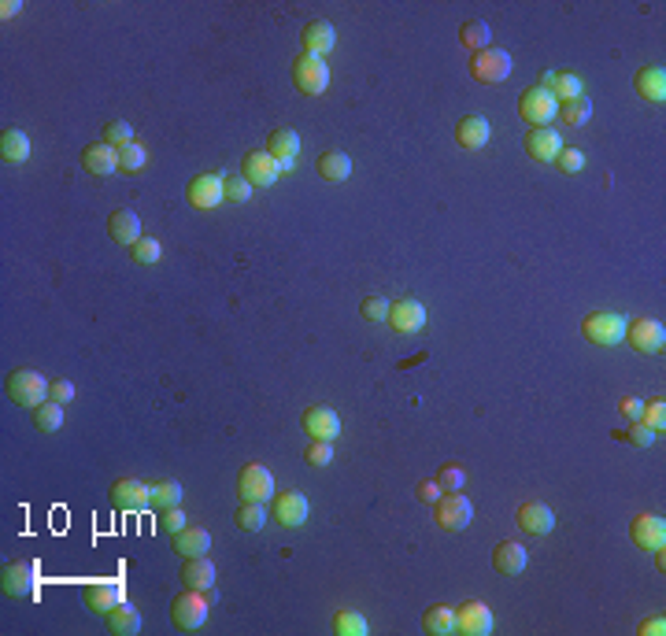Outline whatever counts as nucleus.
<instances>
[{
	"instance_id": "1",
	"label": "nucleus",
	"mask_w": 666,
	"mask_h": 636,
	"mask_svg": "<svg viewBox=\"0 0 666 636\" xmlns=\"http://www.w3.org/2000/svg\"><path fill=\"white\" fill-rule=\"evenodd\" d=\"M48 385L53 381H45V374L30 371V366H19V371H12L4 378V388H8V400L19 404V407H41L48 400Z\"/></svg>"
},
{
	"instance_id": "2",
	"label": "nucleus",
	"mask_w": 666,
	"mask_h": 636,
	"mask_svg": "<svg viewBox=\"0 0 666 636\" xmlns=\"http://www.w3.org/2000/svg\"><path fill=\"white\" fill-rule=\"evenodd\" d=\"M170 622H175V629H182V632L201 629L208 622V596L196 592V589L178 592L175 603H170Z\"/></svg>"
},
{
	"instance_id": "3",
	"label": "nucleus",
	"mask_w": 666,
	"mask_h": 636,
	"mask_svg": "<svg viewBox=\"0 0 666 636\" xmlns=\"http://www.w3.org/2000/svg\"><path fill=\"white\" fill-rule=\"evenodd\" d=\"M581 330H585V337L592 340V345L614 348V345H622V340H626V318L614 314V311H592Z\"/></svg>"
},
{
	"instance_id": "4",
	"label": "nucleus",
	"mask_w": 666,
	"mask_h": 636,
	"mask_svg": "<svg viewBox=\"0 0 666 636\" xmlns=\"http://www.w3.org/2000/svg\"><path fill=\"white\" fill-rule=\"evenodd\" d=\"M518 115H522L530 126H552V118L559 115V101L552 96V89L545 86H530L518 101Z\"/></svg>"
},
{
	"instance_id": "5",
	"label": "nucleus",
	"mask_w": 666,
	"mask_h": 636,
	"mask_svg": "<svg viewBox=\"0 0 666 636\" xmlns=\"http://www.w3.org/2000/svg\"><path fill=\"white\" fill-rule=\"evenodd\" d=\"M292 82H296V89L308 93V96L326 93V86H330V67H326V60H318V56H311V53H300V56L292 60Z\"/></svg>"
},
{
	"instance_id": "6",
	"label": "nucleus",
	"mask_w": 666,
	"mask_h": 636,
	"mask_svg": "<svg viewBox=\"0 0 666 636\" xmlns=\"http://www.w3.org/2000/svg\"><path fill=\"white\" fill-rule=\"evenodd\" d=\"M433 518H437V526H440V529L459 533V529L471 526V518H474V507H471V500L459 496V493H444V496L433 503Z\"/></svg>"
},
{
	"instance_id": "7",
	"label": "nucleus",
	"mask_w": 666,
	"mask_h": 636,
	"mask_svg": "<svg viewBox=\"0 0 666 636\" xmlns=\"http://www.w3.org/2000/svg\"><path fill=\"white\" fill-rule=\"evenodd\" d=\"M237 496L241 500H252V503L275 500V477H270V470L259 467V462L241 467V474H237Z\"/></svg>"
},
{
	"instance_id": "8",
	"label": "nucleus",
	"mask_w": 666,
	"mask_h": 636,
	"mask_svg": "<svg viewBox=\"0 0 666 636\" xmlns=\"http://www.w3.org/2000/svg\"><path fill=\"white\" fill-rule=\"evenodd\" d=\"M111 503H115V510H130V515H137V510L152 507V485H144L137 477H119L111 485Z\"/></svg>"
},
{
	"instance_id": "9",
	"label": "nucleus",
	"mask_w": 666,
	"mask_h": 636,
	"mask_svg": "<svg viewBox=\"0 0 666 636\" xmlns=\"http://www.w3.org/2000/svg\"><path fill=\"white\" fill-rule=\"evenodd\" d=\"M34 584H37V567L27 562V559L8 562L4 574H0V589H4V596H12V599L34 596Z\"/></svg>"
},
{
	"instance_id": "10",
	"label": "nucleus",
	"mask_w": 666,
	"mask_h": 636,
	"mask_svg": "<svg viewBox=\"0 0 666 636\" xmlns=\"http://www.w3.org/2000/svg\"><path fill=\"white\" fill-rule=\"evenodd\" d=\"M471 75L485 86H497L511 75V56L500 53V48H481V53L471 56Z\"/></svg>"
},
{
	"instance_id": "11",
	"label": "nucleus",
	"mask_w": 666,
	"mask_h": 636,
	"mask_svg": "<svg viewBox=\"0 0 666 636\" xmlns=\"http://www.w3.org/2000/svg\"><path fill=\"white\" fill-rule=\"evenodd\" d=\"M626 337H629V348L640 355H659L666 348V330L655 318H637L633 326H626Z\"/></svg>"
},
{
	"instance_id": "12",
	"label": "nucleus",
	"mask_w": 666,
	"mask_h": 636,
	"mask_svg": "<svg viewBox=\"0 0 666 636\" xmlns=\"http://www.w3.org/2000/svg\"><path fill=\"white\" fill-rule=\"evenodd\" d=\"M185 200L196 208V211H211L226 200V189H222V178L215 175H196L189 185H185Z\"/></svg>"
},
{
	"instance_id": "13",
	"label": "nucleus",
	"mask_w": 666,
	"mask_h": 636,
	"mask_svg": "<svg viewBox=\"0 0 666 636\" xmlns=\"http://www.w3.org/2000/svg\"><path fill=\"white\" fill-rule=\"evenodd\" d=\"M244 178H249V185L252 189H270L278 182V175H282V167H278V159L270 156L267 149H259V152H249L244 156Z\"/></svg>"
},
{
	"instance_id": "14",
	"label": "nucleus",
	"mask_w": 666,
	"mask_h": 636,
	"mask_svg": "<svg viewBox=\"0 0 666 636\" xmlns=\"http://www.w3.org/2000/svg\"><path fill=\"white\" fill-rule=\"evenodd\" d=\"M385 322L397 330V333H404V337H411V333H418L426 326V307L418 304V300H392L389 304V318Z\"/></svg>"
},
{
	"instance_id": "15",
	"label": "nucleus",
	"mask_w": 666,
	"mask_h": 636,
	"mask_svg": "<svg viewBox=\"0 0 666 636\" xmlns=\"http://www.w3.org/2000/svg\"><path fill=\"white\" fill-rule=\"evenodd\" d=\"M308 515H311V503H308L304 493H282V496H275V522L282 529H300L308 522Z\"/></svg>"
},
{
	"instance_id": "16",
	"label": "nucleus",
	"mask_w": 666,
	"mask_h": 636,
	"mask_svg": "<svg viewBox=\"0 0 666 636\" xmlns=\"http://www.w3.org/2000/svg\"><path fill=\"white\" fill-rule=\"evenodd\" d=\"M629 536L637 548L645 551H662L666 548V522L655 518V515H637L633 526H629Z\"/></svg>"
},
{
	"instance_id": "17",
	"label": "nucleus",
	"mask_w": 666,
	"mask_h": 636,
	"mask_svg": "<svg viewBox=\"0 0 666 636\" xmlns=\"http://www.w3.org/2000/svg\"><path fill=\"white\" fill-rule=\"evenodd\" d=\"M526 152H530V159H537V163H555V156L563 152L559 130H552V126H533V130L526 134Z\"/></svg>"
},
{
	"instance_id": "18",
	"label": "nucleus",
	"mask_w": 666,
	"mask_h": 636,
	"mask_svg": "<svg viewBox=\"0 0 666 636\" xmlns=\"http://www.w3.org/2000/svg\"><path fill=\"white\" fill-rule=\"evenodd\" d=\"M456 632L463 636H489L492 632V610L485 603H466L456 610Z\"/></svg>"
},
{
	"instance_id": "19",
	"label": "nucleus",
	"mask_w": 666,
	"mask_h": 636,
	"mask_svg": "<svg viewBox=\"0 0 666 636\" xmlns=\"http://www.w3.org/2000/svg\"><path fill=\"white\" fill-rule=\"evenodd\" d=\"M267 152L278 159L282 175H285V170H292V159L300 156V134H296V130H289V126L275 130V134L267 137Z\"/></svg>"
},
{
	"instance_id": "20",
	"label": "nucleus",
	"mask_w": 666,
	"mask_h": 636,
	"mask_svg": "<svg viewBox=\"0 0 666 636\" xmlns=\"http://www.w3.org/2000/svg\"><path fill=\"white\" fill-rule=\"evenodd\" d=\"M108 233H111V241L115 244H122V249H134V244L141 241V218H137V211H130V208H115L111 211V218H108Z\"/></svg>"
},
{
	"instance_id": "21",
	"label": "nucleus",
	"mask_w": 666,
	"mask_h": 636,
	"mask_svg": "<svg viewBox=\"0 0 666 636\" xmlns=\"http://www.w3.org/2000/svg\"><path fill=\"white\" fill-rule=\"evenodd\" d=\"M489 118L485 115H463L459 122H456V141L463 144L466 152H478V149H485L489 144Z\"/></svg>"
},
{
	"instance_id": "22",
	"label": "nucleus",
	"mask_w": 666,
	"mask_h": 636,
	"mask_svg": "<svg viewBox=\"0 0 666 636\" xmlns=\"http://www.w3.org/2000/svg\"><path fill=\"white\" fill-rule=\"evenodd\" d=\"M518 526H522L526 533H533V536H545V533L555 529V515H552V507H548V503L530 500V503L518 507Z\"/></svg>"
},
{
	"instance_id": "23",
	"label": "nucleus",
	"mask_w": 666,
	"mask_h": 636,
	"mask_svg": "<svg viewBox=\"0 0 666 636\" xmlns=\"http://www.w3.org/2000/svg\"><path fill=\"white\" fill-rule=\"evenodd\" d=\"M304 433L311 440H337L341 436V419L330 407H311V411H304Z\"/></svg>"
},
{
	"instance_id": "24",
	"label": "nucleus",
	"mask_w": 666,
	"mask_h": 636,
	"mask_svg": "<svg viewBox=\"0 0 666 636\" xmlns=\"http://www.w3.org/2000/svg\"><path fill=\"white\" fill-rule=\"evenodd\" d=\"M82 163H86L89 175H96V178L115 175V170H119V149H111L108 141H93L89 149L82 152Z\"/></svg>"
},
{
	"instance_id": "25",
	"label": "nucleus",
	"mask_w": 666,
	"mask_h": 636,
	"mask_svg": "<svg viewBox=\"0 0 666 636\" xmlns=\"http://www.w3.org/2000/svg\"><path fill=\"white\" fill-rule=\"evenodd\" d=\"M304 53H311V56H318L323 60L326 53H333V45H337V30H333V22H323V19H315V22H308L304 27Z\"/></svg>"
},
{
	"instance_id": "26",
	"label": "nucleus",
	"mask_w": 666,
	"mask_h": 636,
	"mask_svg": "<svg viewBox=\"0 0 666 636\" xmlns=\"http://www.w3.org/2000/svg\"><path fill=\"white\" fill-rule=\"evenodd\" d=\"M82 599H86V607L93 610V615H108L115 603H122V589L115 581H93V584H86Z\"/></svg>"
},
{
	"instance_id": "27",
	"label": "nucleus",
	"mask_w": 666,
	"mask_h": 636,
	"mask_svg": "<svg viewBox=\"0 0 666 636\" xmlns=\"http://www.w3.org/2000/svg\"><path fill=\"white\" fill-rule=\"evenodd\" d=\"M182 584H185V589H196V592H211L215 589V567L204 555L185 559L182 562Z\"/></svg>"
},
{
	"instance_id": "28",
	"label": "nucleus",
	"mask_w": 666,
	"mask_h": 636,
	"mask_svg": "<svg viewBox=\"0 0 666 636\" xmlns=\"http://www.w3.org/2000/svg\"><path fill=\"white\" fill-rule=\"evenodd\" d=\"M526 548L518 544V541H500L497 551H492V567H497L504 577H514V574H522L526 570Z\"/></svg>"
},
{
	"instance_id": "29",
	"label": "nucleus",
	"mask_w": 666,
	"mask_h": 636,
	"mask_svg": "<svg viewBox=\"0 0 666 636\" xmlns=\"http://www.w3.org/2000/svg\"><path fill=\"white\" fill-rule=\"evenodd\" d=\"M633 86H637V93L645 96L648 104H662L666 101V70L662 67H640Z\"/></svg>"
},
{
	"instance_id": "30",
	"label": "nucleus",
	"mask_w": 666,
	"mask_h": 636,
	"mask_svg": "<svg viewBox=\"0 0 666 636\" xmlns=\"http://www.w3.org/2000/svg\"><path fill=\"white\" fill-rule=\"evenodd\" d=\"M104 622H108V629H111L115 636H134V632L141 629V610H137L130 599H122V603H115V607L108 610Z\"/></svg>"
},
{
	"instance_id": "31",
	"label": "nucleus",
	"mask_w": 666,
	"mask_h": 636,
	"mask_svg": "<svg viewBox=\"0 0 666 636\" xmlns=\"http://www.w3.org/2000/svg\"><path fill=\"white\" fill-rule=\"evenodd\" d=\"M208 548H211V536H208V529H182V533H175V555H182V559H196V555H208Z\"/></svg>"
},
{
	"instance_id": "32",
	"label": "nucleus",
	"mask_w": 666,
	"mask_h": 636,
	"mask_svg": "<svg viewBox=\"0 0 666 636\" xmlns=\"http://www.w3.org/2000/svg\"><path fill=\"white\" fill-rule=\"evenodd\" d=\"M0 159L4 163H27L30 159V137L22 130H4L0 134Z\"/></svg>"
},
{
	"instance_id": "33",
	"label": "nucleus",
	"mask_w": 666,
	"mask_h": 636,
	"mask_svg": "<svg viewBox=\"0 0 666 636\" xmlns=\"http://www.w3.org/2000/svg\"><path fill=\"white\" fill-rule=\"evenodd\" d=\"M423 625H426V632H433V636H452V632H456V610L444 607V603H433V607H426Z\"/></svg>"
},
{
	"instance_id": "34",
	"label": "nucleus",
	"mask_w": 666,
	"mask_h": 636,
	"mask_svg": "<svg viewBox=\"0 0 666 636\" xmlns=\"http://www.w3.org/2000/svg\"><path fill=\"white\" fill-rule=\"evenodd\" d=\"M318 175H323L326 182H349L352 159L344 152H323V156H318Z\"/></svg>"
},
{
	"instance_id": "35",
	"label": "nucleus",
	"mask_w": 666,
	"mask_h": 636,
	"mask_svg": "<svg viewBox=\"0 0 666 636\" xmlns=\"http://www.w3.org/2000/svg\"><path fill=\"white\" fill-rule=\"evenodd\" d=\"M30 419H34L37 433H56V429L63 426V404H56V400H45L41 407H34V411H30Z\"/></svg>"
},
{
	"instance_id": "36",
	"label": "nucleus",
	"mask_w": 666,
	"mask_h": 636,
	"mask_svg": "<svg viewBox=\"0 0 666 636\" xmlns=\"http://www.w3.org/2000/svg\"><path fill=\"white\" fill-rule=\"evenodd\" d=\"M182 496H185V493H182V485H178V481H170V477L152 485V507H156V510L182 507Z\"/></svg>"
},
{
	"instance_id": "37",
	"label": "nucleus",
	"mask_w": 666,
	"mask_h": 636,
	"mask_svg": "<svg viewBox=\"0 0 666 636\" xmlns=\"http://www.w3.org/2000/svg\"><path fill=\"white\" fill-rule=\"evenodd\" d=\"M489 37H492V30H489V22H481V19L463 22V30H459V41L471 48V53H481V48H489Z\"/></svg>"
},
{
	"instance_id": "38",
	"label": "nucleus",
	"mask_w": 666,
	"mask_h": 636,
	"mask_svg": "<svg viewBox=\"0 0 666 636\" xmlns=\"http://www.w3.org/2000/svg\"><path fill=\"white\" fill-rule=\"evenodd\" d=\"M588 115H592V104H588V96H574V101L559 104V115H555V118H563L566 126H585V122H588Z\"/></svg>"
},
{
	"instance_id": "39",
	"label": "nucleus",
	"mask_w": 666,
	"mask_h": 636,
	"mask_svg": "<svg viewBox=\"0 0 666 636\" xmlns=\"http://www.w3.org/2000/svg\"><path fill=\"white\" fill-rule=\"evenodd\" d=\"M237 526H241L244 533H256V529H263V526H267V510H263V503L241 500V507H237Z\"/></svg>"
},
{
	"instance_id": "40",
	"label": "nucleus",
	"mask_w": 666,
	"mask_h": 636,
	"mask_svg": "<svg viewBox=\"0 0 666 636\" xmlns=\"http://www.w3.org/2000/svg\"><path fill=\"white\" fill-rule=\"evenodd\" d=\"M333 632L337 636H366V618L359 610H337L333 615Z\"/></svg>"
},
{
	"instance_id": "41",
	"label": "nucleus",
	"mask_w": 666,
	"mask_h": 636,
	"mask_svg": "<svg viewBox=\"0 0 666 636\" xmlns=\"http://www.w3.org/2000/svg\"><path fill=\"white\" fill-rule=\"evenodd\" d=\"M141 167H144V149L137 141H130V144H122L119 149V170L122 175H141Z\"/></svg>"
},
{
	"instance_id": "42",
	"label": "nucleus",
	"mask_w": 666,
	"mask_h": 636,
	"mask_svg": "<svg viewBox=\"0 0 666 636\" xmlns=\"http://www.w3.org/2000/svg\"><path fill=\"white\" fill-rule=\"evenodd\" d=\"M552 96H555L559 104L574 101V96H585V93H581V78H578V75H555V82H552Z\"/></svg>"
},
{
	"instance_id": "43",
	"label": "nucleus",
	"mask_w": 666,
	"mask_h": 636,
	"mask_svg": "<svg viewBox=\"0 0 666 636\" xmlns=\"http://www.w3.org/2000/svg\"><path fill=\"white\" fill-rule=\"evenodd\" d=\"M130 256H134V263H141V266H152V263H160V256H163V249H160V241L156 237H141L134 249H130Z\"/></svg>"
},
{
	"instance_id": "44",
	"label": "nucleus",
	"mask_w": 666,
	"mask_h": 636,
	"mask_svg": "<svg viewBox=\"0 0 666 636\" xmlns=\"http://www.w3.org/2000/svg\"><path fill=\"white\" fill-rule=\"evenodd\" d=\"M101 141H108L111 149H122V144H130L134 141V130H130V122L127 118H115V122H108L104 126V137Z\"/></svg>"
},
{
	"instance_id": "45",
	"label": "nucleus",
	"mask_w": 666,
	"mask_h": 636,
	"mask_svg": "<svg viewBox=\"0 0 666 636\" xmlns=\"http://www.w3.org/2000/svg\"><path fill=\"white\" fill-rule=\"evenodd\" d=\"M222 189H226V200L234 204H244V200H252V185L244 175H230L226 182H222Z\"/></svg>"
},
{
	"instance_id": "46",
	"label": "nucleus",
	"mask_w": 666,
	"mask_h": 636,
	"mask_svg": "<svg viewBox=\"0 0 666 636\" xmlns=\"http://www.w3.org/2000/svg\"><path fill=\"white\" fill-rule=\"evenodd\" d=\"M640 422H645L648 429H655V433L662 436V429H666V404H662V400L645 404V411H640Z\"/></svg>"
},
{
	"instance_id": "47",
	"label": "nucleus",
	"mask_w": 666,
	"mask_h": 636,
	"mask_svg": "<svg viewBox=\"0 0 666 636\" xmlns=\"http://www.w3.org/2000/svg\"><path fill=\"white\" fill-rule=\"evenodd\" d=\"M359 314L366 318V322H385V318H389V300L385 297H366L359 304Z\"/></svg>"
},
{
	"instance_id": "48",
	"label": "nucleus",
	"mask_w": 666,
	"mask_h": 636,
	"mask_svg": "<svg viewBox=\"0 0 666 636\" xmlns=\"http://www.w3.org/2000/svg\"><path fill=\"white\" fill-rule=\"evenodd\" d=\"M437 485L444 488V493H459V488L466 485V474L456 467V462H448V467H440V474H437Z\"/></svg>"
},
{
	"instance_id": "49",
	"label": "nucleus",
	"mask_w": 666,
	"mask_h": 636,
	"mask_svg": "<svg viewBox=\"0 0 666 636\" xmlns=\"http://www.w3.org/2000/svg\"><path fill=\"white\" fill-rule=\"evenodd\" d=\"M308 462H311V467H330V462H333V440H311Z\"/></svg>"
},
{
	"instance_id": "50",
	"label": "nucleus",
	"mask_w": 666,
	"mask_h": 636,
	"mask_svg": "<svg viewBox=\"0 0 666 636\" xmlns=\"http://www.w3.org/2000/svg\"><path fill=\"white\" fill-rule=\"evenodd\" d=\"M555 163H559L563 175H578V170L585 167V152H581V149H563V152L555 156Z\"/></svg>"
},
{
	"instance_id": "51",
	"label": "nucleus",
	"mask_w": 666,
	"mask_h": 636,
	"mask_svg": "<svg viewBox=\"0 0 666 636\" xmlns=\"http://www.w3.org/2000/svg\"><path fill=\"white\" fill-rule=\"evenodd\" d=\"M655 436H659V433L648 429L645 422H637V426L626 433V440H629V444H637V448H652V444H655Z\"/></svg>"
},
{
	"instance_id": "52",
	"label": "nucleus",
	"mask_w": 666,
	"mask_h": 636,
	"mask_svg": "<svg viewBox=\"0 0 666 636\" xmlns=\"http://www.w3.org/2000/svg\"><path fill=\"white\" fill-rule=\"evenodd\" d=\"M48 400H56V404H70L74 400V385L67 381V378H60V381H53V385H48Z\"/></svg>"
},
{
	"instance_id": "53",
	"label": "nucleus",
	"mask_w": 666,
	"mask_h": 636,
	"mask_svg": "<svg viewBox=\"0 0 666 636\" xmlns=\"http://www.w3.org/2000/svg\"><path fill=\"white\" fill-rule=\"evenodd\" d=\"M163 529L170 533V536H175V533H182L185 529V515H182V507H170V510H163Z\"/></svg>"
},
{
	"instance_id": "54",
	"label": "nucleus",
	"mask_w": 666,
	"mask_h": 636,
	"mask_svg": "<svg viewBox=\"0 0 666 636\" xmlns=\"http://www.w3.org/2000/svg\"><path fill=\"white\" fill-rule=\"evenodd\" d=\"M415 496H418V500H423V503H437V500L444 496V488H440L437 481H423V485H418V488H415Z\"/></svg>"
},
{
	"instance_id": "55",
	"label": "nucleus",
	"mask_w": 666,
	"mask_h": 636,
	"mask_svg": "<svg viewBox=\"0 0 666 636\" xmlns=\"http://www.w3.org/2000/svg\"><path fill=\"white\" fill-rule=\"evenodd\" d=\"M619 411L626 414V419H633V422H640V411H645V404H640V400H633V396H626V400L619 404Z\"/></svg>"
},
{
	"instance_id": "56",
	"label": "nucleus",
	"mask_w": 666,
	"mask_h": 636,
	"mask_svg": "<svg viewBox=\"0 0 666 636\" xmlns=\"http://www.w3.org/2000/svg\"><path fill=\"white\" fill-rule=\"evenodd\" d=\"M666 632V618L659 615V618H648L645 625H640V636H662Z\"/></svg>"
},
{
	"instance_id": "57",
	"label": "nucleus",
	"mask_w": 666,
	"mask_h": 636,
	"mask_svg": "<svg viewBox=\"0 0 666 636\" xmlns=\"http://www.w3.org/2000/svg\"><path fill=\"white\" fill-rule=\"evenodd\" d=\"M19 0H4V4H0V15H4V19H12V15H19Z\"/></svg>"
}]
</instances>
